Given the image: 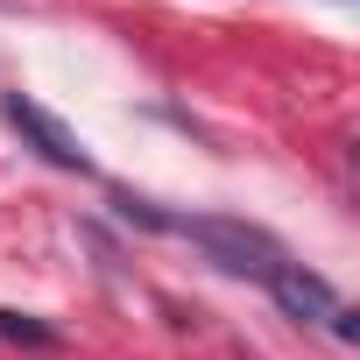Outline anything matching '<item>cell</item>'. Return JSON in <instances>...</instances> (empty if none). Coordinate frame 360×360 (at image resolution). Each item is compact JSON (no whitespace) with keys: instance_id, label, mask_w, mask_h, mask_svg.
I'll return each mask as SVG.
<instances>
[{"instance_id":"cell-1","label":"cell","mask_w":360,"mask_h":360,"mask_svg":"<svg viewBox=\"0 0 360 360\" xmlns=\"http://www.w3.org/2000/svg\"><path fill=\"white\" fill-rule=\"evenodd\" d=\"M120 212L127 219H148V226H169V233H184L191 248H205V262H219L226 276H255V283H269L290 255L262 233V226H248V219H169V212H155V205H141V198H120Z\"/></svg>"},{"instance_id":"cell-2","label":"cell","mask_w":360,"mask_h":360,"mask_svg":"<svg viewBox=\"0 0 360 360\" xmlns=\"http://www.w3.org/2000/svg\"><path fill=\"white\" fill-rule=\"evenodd\" d=\"M269 297L297 318V325H325L332 339H353L360 325H353V311H346V297L325 283V276H311L304 262H283L276 276H269Z\"/></svg>"},{"instance_id":"cell-3","label":"cell","mask_w":360,"mask_h":360,"mask_svg":"<svg viewBox=\"0 0 360 360\" xmlns=\"http://www.w3.org/2000/svg\"><path fill=\"white\" fill-rule=\"evenodd\" d=\"M8 120H15V127H22L36 148H43V162H57V169H92V162H85V148H78V134H71L57 113H43L36 99L8 92Z\"/></svg>"},{"instance_id":"cell-4","label":"cell","mask_w":360,"mask_h":360,"mask_svg":"<svg viewBox=\"0 0 360 360\" xmlns=\"http://www.w3.org/2000/svg\"><path fill=\"white\" fill-rule=\"evenodd\" d=\"M0 339H36V346H50L57 332H43V325H29L22 311H0Z\"/></svg>"}]
</instances>
